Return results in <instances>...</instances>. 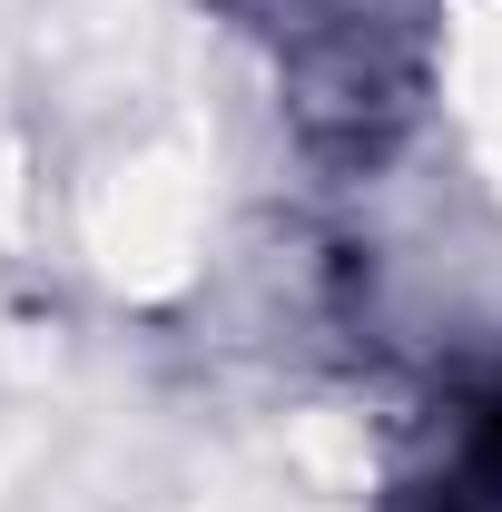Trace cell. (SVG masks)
Returning a JSON list of instances; mask_svg holds the SVG:
<instances>
[{"instance_id": "7a4b0ae2", "label": "cell", "mask_w": 502, "mask_h": 512, "mask_svg": "<svg viewBox=\"0 0 502 512\" xmlns=\"http://www.w3.org/2000/svg\"><path fill=\"white\" fill-rule=\"evenodd\" d=\"M384 512H502V394L453 404L443 434H434V453L394 483Z\"/></svg>"}, {"instance_id": "6da1fadb", "label": "cell", "mask_w": 502, "mask_h": 512, "mask_svg": "<svg viewBox=\"0 0 502 512\" xmlns=\"http://www.w3.org/2000/svg\"><path fill=\"white\" fill-rule=\"evenodd\" d=\"M443 10L453 0H227L296 148L335 178H365L414 138L443 60Z\"/></svg>"}]
</instances>
